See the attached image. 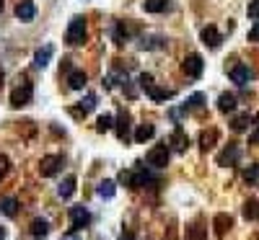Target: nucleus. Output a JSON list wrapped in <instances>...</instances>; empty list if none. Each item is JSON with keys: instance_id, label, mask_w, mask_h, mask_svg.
<instances>
[{"instance_id": "nucleus-1", "label": "nucleus", "mask_w": 259, "mask_h": 240, "mask_svg": "<svg viewBox=\"0 0 259 240\" xmlns=\"http://www.w3.org/2000/svg\"><path fill=\"white\" fill-rule=\"evenodd\" d=\"M153 181H155V178H153L143 165H135L132 170H122V173H119V184H125V186H130V189L148 186V184H153Z\"/></svg>"}, {"instance_id": "nucleus-2", "label": "nucleus", "mask_w": 259, "mask_h": 240, "mask_svg": "<svg viewBox=\"0 0 259 240\" xmlns=\"http://www.w3.org/2000/svg\"><path fill=\"white\" fill-rule=\"evenodd\" d=\"M65 41L70 47H78V44L86 41V18L83 16H73L70 24H67V34H65Z\"/></svg>"}, {"instance_id": "nucleus-3", "label": "nucleus", "mask_w": 259, "mask_h": 240, "mask_svg": "<svg viewBox=\"0 0 259 240\" xmlns=\"http://www.w3.org/2000/svg\"><path fill=\"white\" fill-rule=\"evenodd\" d=\"M140 88H143L153 101H166V98H171V96H174V90L158 88V85H155V83H153V75H140Z\"/></svg>"}, {"instance_id": "nucleus-4", "label": "nucleus", "mask_w": 259, "mask_h": 240, "mask_svg": "<svg viewBox=\"0 0 259 240\" xmlns=\"http://www.w3.org/2000/svg\"><path fill=\"white\" fill-rule=\"evenodd\" d=\"M168 155H171L168 145H155V147L148 150V155H145V163L153 165V168H166L168 165Z\"/></svg>"}, {"instance_id": "nucleus-5", "label": "nucleus", "mask_w": 259, "mask_h": 240, "mask_svg": "<svg viewBox=\"0 0 259 240\" xmlns=\"http://www.w3.org/2000/svg\"><path fill=\"white\" fill-rule=\"evenodd\" d=\"M34 98V85L31 83H21L13 93H10V106L13 109H21V106H29Z\"/></svg>"}, {"instance_id": "nucleus-6", "label": "nucleus", "mask_w": 259, "mask_h": 240, "mask_svg": "<svg viewBox=\"0 0 259 240\" xmlns=\"http://www.w3.org/2000/svg\"><path fill=\"white\" fill-rule=\"evenodd\" d=\"M202 70H205V60H202L200 54H187L184 62H182V73L187 78H200Z\"/></svg>"}, {"instance_id": "nucleus-7", "label": "nucleus", "mask_w": 259, "mask_h": 240, "mask_svg": "<svg viewBox=\"0 0 259 240\" xmlns=\"http://www.w3.org/2000/svg\"><path fill=\"white\" fill-rule=\"evenodd\" d=\"M60 168H62V158L60 155H47V158H42V163H39V173L44 178H52V176L60 173Z\"/></svg>"}, {"instance_id": "nucleus-8", "label": "nucleus", "mask_w": 259, "mask_h": 240, "mask_svg": "<svg viewBox=\"0 0 259 240\" xmlns=\"http://www.w3.org/2000/svg\"><path fill=\"white\" fill-rule=\"evenodd\" d=\"M91 225V212L86 207H70V230H83Z\"/></svg>"}, {"instance_id": "nucleus-9", "label": "nucleus", "mask_w": 259, "mask_h": 240, "mask_svg": "<svg viewBox=\"0 0 259 240\" xmlns=\"http://www.w3.org/2000/svg\"><path fill=\"white\" fill-rule=\"evenodd\" d=\"M239 158H241V147L236 145V142H231L228 147H223V150L218 153V165H236L239 163Z\"/></svg>"}, {"instance_id": "nucleus-10", "label": "nucleus", "mask_w": 259, "mask_h": 240, "mask_svg": "<svg viewBox=\"0 0 259 240\" xmlns=\"http://www.w3.org/2000/svg\"><path fill=\"white\" fill-rule=\"evenodd\" d=\"M200 39H202V44L205 47H210V49H218L220 44H223V37H220V31L215 29V26H205L200 31Z\"/></svg>"}, {"instance_id": "nucleus-11", "label": "nucleus", "mask_w": 259, "mask_h": 240, "mask_svg": "<svg viewBox=\"0 0 259 240\" xmlns=\"http://www.w3.org/2000/svg\"><path fill=\"white\" fill-rule=\"evenodd\" d=\"M228 75H231V80H233L236 85H246L252 80V70H249V65H244V62L233 65L231 70H228Z\"/></svg>"}, {"instance_id": "nucleus-12", "label": "nucleus", "mask_w": 259, "mask_h": 240, "mask_svg": "<svg viewBox=\"0 0 259 240\" xmlns=\"http://www.w3.org/2000/svg\"><path fill=\"white\" fill-rule=\"evenodd\" d=\"M168 145H171L176 153H184V150H187V145H189V137H187V132L182 129V124H176V127H174V132H171V140H168Z\"/></svg>"}, {"instance_id": "nucleus-13", "label": "nucleus", "mask_w": 259, "mask_h": 240, "mask_svg": "<svg viewBox=\"0 0 259 240\" xmlns=\"http://www.w3.org/2000/svg\"><path fill=\"white\" fill-rule=\"evenodd\" d=\"M212 227H215V235L218 238H223L231 227H233V217L231 214H226V212H220V214H215L212 217Z\"/></svg>"}, {"instance_id": "nucleus-14", "label": "nucleus", "mask_w": 259, "mask_h": 240, "mask_svg": "<svg viewBox=\"0 0 259 240\" xmlns=\"http://www.w3.org/2000/svg\"><path fill=\"white\" fill-rule=\"evenodd\" d=\"M86 83H88V75L83 70H70L67 73V88L70 90H81V88H86Z\"/></svg>"}, {"instance_id": "nucleus-15", "label": "nucleus", "mask_w": 259, "mask_h": 240, "mask_svg": "<svg viewBox=\"0 0 259 240\" xmlns=\"http://www.w3.org/2000/svg\"><path fill=\"white\" fill-rule=\"evenodd\" d=\"M187 240H207V227H205V222L197 220V222L189 225L187 227Z\"/></svg>"}, {"instance_id": "nucleus-16", "label": "nucleus", "mask_w": 259, "mask_h": 240, "mask_svg": "<svg viewBox=\"0 0 259 240\" xmlns=\"http://www.w3.org/2000/svg\"><path fill=\"white\" fill-rule=\"evenodd\" d=\"M16 16H18L21 21H31L34 16H37V8H34L31 0H21V3L16 5Z\"/></svg>"}, {"instance_id": "nucleus-17", "label": "nucleus", "mask_w": 259, "mask_h": 240, "mask_svg": "<svg viewBox=\"0 0 259 240\" xmlns=\"http://www.w3.org/2000/svg\"><path fill=\"white\" fill-rule=\"evenodd\" d=\"M215 142H218V129H207V132L200 134V150H202V153L212 150V147H215Z\"/></svg>"}, {"instance_id": "nucleus-18", "label": "nucleus", "mask_w": 259, "mask_h": 240, "mask_svg": "<svg viewBox=\"0 0 259 240\" xmlns=\"http://www.w3.org/2000/svg\"><path fill=\"white\" fill-rule=\"evenodd\" d=\"M117 137H119L122 142H127V140H130V117H127L125 111H122V114H119V119H117Z\"/></svg>"}, {"instance_id": "nucleus-19", "label": "nucleus", "mask_w": 259, "mask_h": 240, "mask_svg": "<svg viewBox=\"0 0 259 240\" xmlns=\"http://www.w3.org/2000/svg\"><path fill=\"white\" fill-rule=\"evenodd\" d=\"M168 0H143V8L145 13H163V10H168Z\"/></svg>"}, {"instance_id": "nucleus-20", "label": "nucleus", "mask_w": 259, "mask_h": 240, "mask_svg": "<svg viewBox=\"0 0 259 240\" xmlns=\"http://www.w3.org/2000/svg\"><path fill=\"white\" fill-rule=\"evenodd\" d=\"M231 127H233V132H246L252 127V114L246 111V114H239L233 121H231Z\"/></svg>"}, {"instance_id": "nucleus-21", "label": "nucleus", "mask_w": 259, "mask_h": 240, "mask_svg": "<svg viewBox=\"0 0 259 240\" xmlns=\"http://www.w3.org/2000/svg\"><path fill=\"white\" fill-rule=\"evenodd\" d=\"M52 54H54V47H52V44H47L44 49H39L37 54H34V65H37V67H47Z\"/></svg>"}, {"instance_id": "nucleus-22", "label": "nucleus", "mask_w": 259, "mask_h": 240, "mask_svg": "<svg viewBox=\"0 0 259 240\" xmlns=\"http://www.w3.org/2000/svg\"><path fill=\"white\" fill-rule=\"evenodd\" d=\"M153 134H155V127H153V124H140V127L135 129V137H132V140H135V142H145V140H151Z\"/></svg>"}, {"instance_id": "nucleus-23", "label": "nucleus", "mask_w": 259, "mask_h": 240, "mask_svg": "<svg viewBox=\"0 0 259 240\" xmlns=\"http://www.w3.org/2000/svg\"><path fill=\"white\" fill-rule=\"evenodd\" d=\"M57 194L62 199H70L73 194H75V176H67L62 184H60V189H57Z\"/></svg>"}, {"instance_id": "nucleus-24", "label": "nucleus", "mask_w": 259, "mask_h": 240, "mask_svg": "<svg viewBox=\"0 0 259 240\" xmlns=\"http://www.w3.org/2000/svg\"><path fill=\"white\" fill-rule=\"evenodd\" d=\"M244 217L252 220V222H259V201L257 199H249L244 204Z\"/></svg>"}, {"instance_id": "nucleus-25", "label": "nucleus", "mask_w": 259, "mask_h": 240, "mask_svg": "<svg viewBox=\"0 0 259 240\" xmlns=\"http://www.w3.org/2000/svg\"><path fill=\"white\" fill-rule=\"evenodd\" d=\"M47 233H50V225L44 222V220H34L31 222V238L42 240V238H47Z\"/></svg>"}, {"instance_id": "nucleus-26", "label": "nucleus", "mask_w": 259, "mask_h": 240, "mask_svg": "<svg viewBox=\"0 0 259 240\" xmlns=\"http://www.w3.org/2000/svg\"><path fill=\"white\" fill-rule=\"evenodd\" d=\"M233 109H236V96H231V93H223V96L218 98V111L228 114V111H233Z\"/></svg>"}, {"instance_id": "nucleus-27", "label": "nucleus", "mask_w": 259, "mask_h": 240, "mask_svg": "<svg viewBox=\"0 0 259 240\" xmlns=\"http://www.w3.org/2000/svg\"><path fill=\"white\" fill-rule=\"evenodd\" d=\"M0 212H3L5 217H16L18 214V201L16 199H3V201H0Z\"/></svg>"}, {"instance_id": "nucleus-28", "label": "nucleus", "mask_w": 259, "mask_h": 240, "mask_svg": "<svg viewBox=\"0 0 259 240\" xmlns=\"http://www.w3.org/2000/svg\"><path fill=\"white\" fill-rule=\"evenodd\" d=\"M244 181H246L249 186H259V165H257V163L244 170Z\"/></svg>"}, {"instance_id": "nucleus-29", "label": "nucleus", "mask_w": 259, "mask_h": 240, "mask_svg": "<svg viewBox=\"0 0 259 240\" xmlns=\"http://www.w3.org/2000/svg\"><path fill=\"white\" fill-rule=\"evenodd\" d=\"M114 181H101V184H99V189H96V194H99V197H104V199H111V197H114Z\"/></svg>"}, {"instance_id": "nucleus-30", "label": "nucleus", "mask_w": 259, "mask_h": 240, "mask_svg": "<svg viewBox=\"0 0 259 240\" xmlns=\"http://www.w3.org/2000/svg\"><path fill=\"white\" fill-rule=\"evenodd\" d=\"M114 39H117V44H125L130 39V29L125 26V21H119V24L114 26Z\"/></svg>"}, {"instance_id": "nucleus-31", "label": "nucleus", "mask_w": 259, "mask_h": 240, "mask_svg": "<svg viewBox=\"0 0 259 240\" xmlns=\"http://www.w3.org/2000/svg\"><path fill=\"white\" fill-rule=\"evenodd\" d=\"M202 101H205V96H202V93H195V96H189V98H187V104L182 106V111H192V109H200V106H202Z\"/></svg>"}, {"instance_id": "nucleus-32", "label": "nucleus", "mask_w": 259, "mask_h": 240, "mask_svg": "<svg viewBox=\"0 0 259 240\" xmlns=\"http://www.w3.org/2000/svg\"><path fill=\"white\" fill-rule=\"evenodd\" d=\"M111 127H114V117H109V114L99 117V124H96V129H99V132H109Z\"/></svg>"}, {"instance_id": "nucleus-33", "label": "nucleus", "mask_w": 259, "mask_h": 240, "mask_svg": "<svg viewBox=\"0 0 259 240\" xmlns=\"http://www.w3.org/2000/svg\"><path fill=\"white\" fill-rule=\"evenodd\" d=\"M8 168H10V160H8L5 155H0V181L8 176Z\"/></svg>"}, {"instance_id": "nucleus-34", "label": "nucleus", "mask_w": 259, "mask_h": 240, "mask_svg": "<svg viewBox=\"0 0 259 240\" xmlns=\"http://www.w3.org/2000/svg\"><path fill=\"white\" fill-rule=\"evenodd\" d=\"M246 13H249V18H259V0H249Z\"/></svg>"}, {"instance_id": "nucleus-35", "label": "nucleus", "mask_w": 259, "mask_h": 240, "mask_svg": "<svg viewBox=\"0 0 259 240\" xmlns=\"http://www.w3.org/2000/svg\"><path fill=\"white\" fill-rule=\"evenodd\" d=\"M249 41H259V21L252 26V31H249Z\"/></svg>"}, {"instance_id": "nucleus-36", "label": "nucleus", "mask_w": 259, "mask_h": 240, "mask_svg": "<svg viewBox=\"0 0 259 240\" xmlns=\"http://www.w3.org/2000/svg\"><path fill=\"white\" fill-rule=\"evenodd\" d=\"M0 240H5V230H3V227H0Z\"/></svg>"}, {"instance_id": "nucleus-37", "label": "nucleus", "mask_w": 259, "mask_h": 240, "mask_svg": "<svg viewBox=\"0 0 259 240\" xmlns=\"http://www.w3.org/2000/svg\"><path fill=\"white\" fill-rule=\"evenodd\" d=\"M3 8H5V0H0V13H3Z\"/></svg>"}, {"instance_id": "nucleus-38", "label": "nucleus", "mask_w": 259, "mask_h": 240, "mask_svg": "<svg viewBox=\"0 0 259 240\" xmlns=\"http://www.w3.org/2000/svg\"><path fill=\"white\" fill-rule=\"evenodd\" d=\"M3 78H5V75H3V70H0V88H3Z\"/></svg>"}, {"instance_id": "nucleus-39", "label": "nucleus", "mask_w": 259, "mask_h": 240, "mask_svg": "<svg viewBox=\"0 0 259 240\" xmlns=\"http://www.w3.org/2000/svg\"><path fill=\"white\" fill-rule=\"evenodd\" d=\"M122 240H132V235H125V233H122Z\"/></svg>"}]
</instances>
